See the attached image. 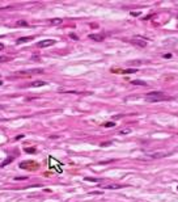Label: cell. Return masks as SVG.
Here are the masks:
<instances>
[{
    "mask_svg": "<svg viewBox=\"0 0 178 202\" xmlns=\"http://www.w3.org/2000/svg\"><path fill=\"white\" fill-rule=\"evenodd\" d=\"M12 160H13V157H11V156H9V157H7V159H5V161H4V163H2V167H5L7 164H9V163H11V161H12Z\"/></svg>",
    "mask_w": 178,
    "mask_h": 202,
    "instance_id": "5bb4252c",
    "label": "cell"
},
{
    "mask_svg": "<svg viewBox=\"0 0 178 202\" xmlns=\"http://www.w3.org/2000/svg\"><path fill=\"white\" fill-rule=\"evenodd\" d=\"M8 60H11L9 56L7 55H0V63H3V62H8Z\"/></svg>",
    "mask_w": 178,
    "mask_h": 202,
    "instance_id": "4fadbf2b",
    "label": "cell"
},
{
    "mask_svg": "<svg viewBox=\"0 0 178 202\" xmlns=\"http://www.w3.org/2000/svg\"><path fill=\"white\" fill-rule=\"evenodd\" d=\"M105 37H106V34H105V33L89 34V38H90V39H93V41H97V42H101V41H104V39H105Z\"/></svg>",
    "mask_w": 178,
    "mask_h": 202,
    "instance_id": "5b68a950",
    "label": "cell"
},
{
    "mask_svg": "<svg viewBox=\"0 0 178 202\" xmlns=\"http://www.w3.org/2000/svg\"><path fill=\"white\" fill-rule=\"evenodd\" d=\"M26 152H29V154H32V152H33V154H34V152H35V150H34V148H26Z\"/></svg>",
    "mask_w": 178,
    "mask_h": 202,
    "instance_id": "d6986e66",
    "label": "cell"
},
{
    "mask_svg": "<svg viewBox=\"0 0 178 202\" xmlns=\"http://www.w3.org/2000/svg\"><path fill=\"white\" fill-rule=\"evenodd\" d=\"M21 138H24V135H18V136H16L14 140H18V139H21Z\"/></svg>",
    "mask_w": 178,
    "mask_h": 202,
    "instance_id": "603a6c76",
    "label": "cell"
},
{
    "mask_svg": "<svg viewBox=\"0 0 178 202\" xmlns=\"http://www.w3.org/2000/svg\"><path fill=\"white\" fill-rule=\"evenodd\" d=\"M101 188H104V189H121V188H125V185H122V184H101Z\"/></svg>",
    "mask_w": 178,
    "mask_h": 202,
    "instance_id": "52a82bcc",
    "label": "cell"
},
{
    "mask_svg": "<svg viewBox=\"0 0 178 202\" xmlns=\"http://www.w3.org/2000/svg\"><path fill=\"white\" fill-rule=\"evenodd\" d=\"M131 84H134V85H147V83L143 82V80H132Z\"/></svg>",
    "mask_w": 178,
    "mask_h": 202,
    "instance_id": "7c38bea8",
    "label": "cell"
},
{
    "mask_svg": "<svg viewBox=\"0 0 178 202\" xmlns=\"http://www.w3.org/2000/svg\"><path fill=\"white\" fill-rule=\"evenodd\" d=\"M49 23H50V24H54V25H59V24L63 23V20H62V18H51Z\"/></svg>",
    "mask_w": 178,
    "mask_h": 202,
    "instance_id": "8fae6325",
    "label": "cell"
},
{
    "mask_svg": "<svg viewBox=\"0 0 178 202\" xmlns=\"http://www.w3.org/2000/svg\"><path fill=\"white\" fill-rule=\"evenodd\" d=\"M130 42H131L132 45L140 46V47H145V46L148 45L147 39H145V38H143V37H140V35H134V37L130 39Z\"/></svg>",
    "mask_w": 178,
    "mask_h": 202,
    "instance_id": "3957f363",
    "label": "cell"
},
{
    "mask_svg": "<svg viewBox=\"0 0 178 202\" xmlns=\"http://www.w3.org/2000/svg\"><path fill=\"white\" fill-rule=\"evenodd\" d=\"M130 131H131L130 129H127V130H122V131H121V134H128Z\"/></svg>",
    "mask_w": 178,
    "mask_h": 202,
    "instance_id": "ffe728a7",
    "label": "cell"
},
{
    "mask_svg": "<svg viewBox=\"0 0 178 202\" xmlns=\"http://www.w3.org/2000/svg\"><path fill=\"white\" fill-rule=\"evenodd\" d=\"M32 39H33V37H21V38L17 39V44H25V42L32 41Z\"/></svg>",
    "mask_w": 178,
    "mask_h": 202,
    "instance_id": "30bf717a",
    "label": "cell"
},
{
    "mask_svg": "<svg viewBox=\"0 0 178 202\" xmlns=\"http://www.w3.org/2000/svg\"><path fill=\"white\" fill-rule=\"evenodd\" d=\"M132 16H139V12H131Z\"/></svg>",
    "mask_w": 178,
    "mask_h": 202,
    "instance_id": "7402d4cb",
    "label": "cell"
},
{
    "mask_svg": "<svg viewBox=\"0 0 178 202\" xmlns=\"http://www.w3.org/2000/svg\"><path fill=\"white\" fill-rule=\"evenodd\" d=\"M136 71H137V70H135V68H130V70H127L126 72H127V74H134V72H136Z\"/></svg>",
    "mask_w": 178,
    "mask_h": 202,
    "instance_id": "e0dca14e",
    "label": "cell"
},
{
    "mask_svg": "<svg viewBox=\"0 0 178 202\" xmlns=\"http://www.w3.org/2000/svg\"><path fill=\"white\" fill-rule=\"evenodd\" d=\"M3 49H4V45H3V44H2V42H0V51H2V50H3Z\"/></svg>",
    "mask_w": 178,
    "mask_h": 202,
    "instance_id": "cb8c5ba5",
    "label": "cell"
},
{
    "mask_svg": "<svg viewBox=\"0 0 178 202\" xmlns=\"http://www.w3.org/2000/svg\"><path fill=\"white\" fill-rule=\"evenodd\" d=\"M17 25H22V26H28L26 21H17Z\"/></svg>",
    "mask_w": 178,
    "mask_h": 202,
    "instance_id": "2e32d148",
    "label": "cell"
},
{
    "mask_svg": "<svg viewBox=\"0 0 178 202\" xmlns=\"http://www.w3.org/2000/svg\"><path fill=\"white\" fill-rule=\"evenodd\" d=\"M165 156H169V154L168 152H157V154H149L148 155V157H151V159H161Z\"/></svg>",
    "mask_w": 178,
    "mask_h": 202,
    "instance_id": "ba28073f",
    "label": "cell"
},
{
    "mask_svg": "<svg viewBox=\"0 0 178 202\" xmlns=\"http://www.w3.org/2000/svg\"><path fill=\"white\" fill-rule=\"evenodd\" d=\"M55 39H45V41H41V42H38L37 44V46L38 47H49V46H51V45H55Z\"/></svg>",
    "mask_w": 178,
    "mask_h": 202,
    "instance_id": "277c9868",
    "label": "cell"
},
{
    "mask_svg": "<svg viewBox=\"0 0 178 202\" xmlns=\"http://www.w3.org/2000/svg\"><path fill=\"white\" fill-rule=\"evenodd\" d=\"M170 98L172 97H169L164 92H149V93H147V101H151V103H156V101H166V100H170Z\"/></svg>",
    "mask_w": 178,
    "mask_h": 202,
    "instance_id": "6da1fadb",
    "label": "cell"
},
{
    "mask_svg": "<svg viewBox=\"0 0 178 202\" xmlns=\"http://www.w3.org/2000/svg\"><path fill=\"white\" fill-rule=\"evenodd\" d=\"M71 38H73V39H77V35H75L73 33H71Z\"/></svg>",
    "mask_w": 178,
    "mask_h": 202,
    "instance_id": "44dd1931",
    "label": "cell"
},
{
    "mask_svg": "<svg viewBox=\"0 0 178 202\" xmlns=\"http://www.w3.org/2000/svg\"><path fill=\"white\" fill-rule=\"evenodd\" d=\"M114 125H115V124H114V122H106V124H105V125H104V126H105V127H113V126H114Z\"/></svg>",
    "mask_w": 178,
    "mask_h": 202,
    "instance_id": "9a60e30c",
    "label": "cell"
},
{
    "mask_svg": "<svg viewBox=\"0 0 178 202\" xmlns=\"http://www.w3.org/2000/svg\"><path fill=\"white\" fill-rule=\"evenodd\" d=\"M38 74H43L42 68H30V70H22V71H17L14 72V76H21V77H30L33 75Z\"/></svg>",
    "mask_w": 178,
    "mask_h": 202,
    "instance_id": "7a4b0ae2",
    "label": "cell"
},
{
    "mask_svg": "<svg viewBox=\"0 0 178 202\" xmlns=\"http://www.w3.org/2000/svg\"><path fill=\"white\" fill-rule=\"evenodd\" d=\"M20 168H22V169H28V168L37 169L38 168V164L37 163H33V161H26V163H21V164H20Z\"/></svg>",
    "mask_w": 178,
    "mask_h": 202,
    "instance_id": "8992f818",
    "label": "cell"
},
{
    "mask_svg": "<svg viewBox=\"0 0 178 202\" xmlns=\"http://www.w3.org/2000/svg\"><path fill=\"white\" fill-rule=\"evenodd\" d=\"M47 83L45 82V80H35V82H33L29 87H34V88H37V87H45Z\"/></svg>",
    "mask_w": 178,
    "mask_h": 202,
    "instance_id": "9c48e42d",
    "label": "cell"
},
{
    "mask_svg": "<svg viewBox=\"0 0 178 202\" xmlns=\"http://www.w3.org/2000/svg\"><path fill=\"white\" fill-rule=\"evenodd\" d=\"M177 189H178V188H177Z\"/></svg>",
    "mask_w": 178,
    "mask_h": 202,
    "instance_id": "d4e9b609",
    "label": "cell"
},
{
    "mask_svg": "<svg viewBox=\"0 0 178 202\" xmlns=\"http://www.w3.org/2000/svg\"><path fill=\"white\" fill-rule=\"evenodd\" d=\"M162 56H164L165 59H170V58H172V54H170V53H169V54H164Z\"/></svg>",
    "mask_w": 178,
    "mask_h": 202,
    "instance_id": "ac0fdd59",
    "label": "cell"
}]
</instances>
